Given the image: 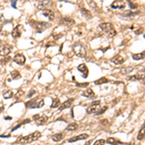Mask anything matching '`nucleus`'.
<instances>
[{
    "label": "nucleus",
    "mask_w": 145,
    "mask_h": 145,
    "mask_svg": "<svg viewBox=\"0 0 145 145\" xmlns=\"http://www.w3.org/2000/svg\"><path fill=\"white\" fill-rule=\"evenodd\" d=\"M42 133L41 132H34L32 133L26 135V136H22L20 138H18V140L16 141L18 144H28V143H31V142H34L36 140H38L40 137H41Z\"/></svg>",
    "instance_id": "nucleus-1"
},
{
    "label": "nucleus",
    "mask_w": 145,
    "mask_h": 145,
    "mask_svg": "<svg viewBox=\"0 0 145 145\" xmlns=\"http://www.w3.org/2000/svg\"><path fill=\"white\" fill-rule=\"evenodd\" d=\"M30 25L36 30L37 33H42L44 32L46 29H48L50 27V23L48 22H45V21H38V20H30L29 21Z\"/></svg>",
    "instance_id": "nucleus-2"
},
{
    "label": "nucleus",
    "mask_w": 145,
    "mask_h": 145,
    "mask_svg": "<svg viewBox=\"0 0 145 145\" xmlns=\"http://www.w3.org/2000/svg\"><path fill=\"white\" fill-rule=\"evenodd\" d=\"M100 28L103 30V32L105 33L106 36H108L109 38H112L114 37L117 32L113 26V24H111L110 22H104V23H101L100 24Z\"/></svg>",
    "instance_id": "nucleus-3"
},
{
    "label": "nucleus",
    "mask_w": 145,
    "mask_h": 145,
    "mask_svg": "<svg viewBox=\"0 0 145 145\" xmlns=\"http://www.w3.org/2000/svg\"><path fill=\"white\" fill-rule=\"evenodd\" d=\"M44 105H45L44 99H39V98L31 100L25 104L26 107H28V108H40V107L44 106Z\"/></svg>",
    "instance_id": "nucleus-4"
},
{
    "label": "nucleus",
    "mask_w": 145,
    "mask_h": 145,
    "mask_svg": "<svg viewBox=\"0 0 145 145\" xmlns=\"http://www.w3.org/2000/svg\"><path fill=\"white\" fill-rule=\"evenodd\" d=\"M74 52L76 53V55H78L79 57H85L86 56V49L85 47L81 44V43H76L73 47Z\"/></svg>",
    "instance_id": "nucleus-5"
},
{
    "label": "nucleus",
    "mask_w": 145,
    "mask_h": 145,
    "mask_svg": "<svg viewBox=\"0 0 145 145\" xmlns=\"http://www.w3.org/2000/svg\"><path fill=\"white\" fill-rule=\"evenodd\" d=\"M100 109H101V102L100 101H96V102H93V104L90 106L87 107L86 112L88 114H93V113L97 114L100 111Z\"/></svg>",
    "instance_id": "nucleus-6"
},
{
    "label": "nucleus",
    "mask_w": 145,
    "mask_h": 145,
    "mask_svg": "<svg viewBox=\"0 0 145 145\" xmlns=\"http://www.w3.org/2000/svg\"><path fill=\"white\" fill-rule=\"evenodd\" d=\"M125 7H126V2L125 1L118 0V1H113L111 3V8H113V9L123 10V9H125Z\"/></svg>",
    "instance_id": "nucleus-7"
},
{
    "label": "nucleus",
    "mask_w": 145,
    "mask_h": 145,
    "mask_svg": "<svg viewBox=\"0 0 145 145\" xmlns=\"http://www.w3.org/2000/svg\"><path fill=\"white\" fill-rule=\"evenodd\" d=\"M11 51H12V48L10 46H2V47H0V55L3 56V57L9 56Z\"/></svg>",
    "instance_id": "nucleus-8"
},
{
    "label": "nucleus",
    "mask_w": 145,
    "mask_h": 145,
    "mask_svg": "<svg viewBox=\"0 0 145 145\" xmlns=\"http://www.w3.org/2000/svg\"><path fill=\"white\" fill-rule=\"evenodd\" d=\"M127 79L128 80L141 81V82L145 83V75L144 74H137V75H134V76H132V77H128Z\"/></svg>",
    "instance_id": "nucleus-9"
},
{
    "label": "nucleus",
    "mask_w": 145,
    "mask_h": 145,
    "mask_svg": "<svg viewBox=\"0 0 145 145\" xmlns=\"http://www.w3.org/2000/svg\"><path fill=\"white\" fill-rule=\"evenodd\" d=\"M60 22L62 23V24H64L66 26H73L76 22H75V20L73 19V18H71V17H68V16H64V17H62L61 19H60Z\"/></svg>",
    "instance_id": "nucleus-10"
},
{
    "label": "nucleus",
    "mask_w": 145,
    "mask_h": 145,
    "mask_svg": "<svg viewBox=\"0 0 145 145\" xmlns=\"http://www.w3.org/2000/svg\"><path fill=\"white\" fill-rule=\"evenodd\" d=\"M110 61L112 62L114 65H121L124 63V61H125V59H124V57L123 56H121V55H119V54H117V55H115L114 57H112L111 59H110Z\"/></svg>",
    "instance_id": "nucleus-11"
},
{
    "label": "nucleus",
    "mask_w": 145,
    "mask_h": 145,
    "mask_svg": "<svg viewBox=\"0 0 145 145\" xmlns=\"http://www.w3.org/2000/svg\"><path fill=\"white\" fill-rule=\"evenodd\" d=\"M25 56L23 55V54H20V53H18V54H16V56L14 57V61L17 63L18 65H23L25 63Z\"/></svg>",
    "instance_id": "nucleus-12"
},
{
    "label": "nucleus",
    "mask_w": 145,
    "mask_h": 145,
    "mask_svg": "<svg viewBox=\"0 0 145 145\" xmlns=\"http://www.w3.org/2000/svg\"><path fill=\"white\" fill-rule=\"evenodd\" d=\"M88 134L87 133H81L79 135H77V136H74L72 138H70L68 140V142H75V141H78V140H82V139H86L88 138Z\"/></svg>",
    "instance_id": "nucleus-13"
},
{
    "label": "nucleus",
    "mask_w": 145,
    "mask_h": 145,
    "mask_svg": "<svg viewBox=\"0 0 145 145\" xmlns=\"http://www.w3.org/2000/svg\"><path fill=\"white\" fill-rule=\"evenodd\" d=\"M73 102H74V99L72 98V99H70V100H67V101H65L64 103L59 106V110L60 111H62V110H64L66 108H69L71 105H72V104H73Z\"/></svg>",
    "instance_id": "nucleus-14"
},
{
    "label": "nucleus",
    "mask_w": 145,
    "mask_h": 145,
    "mask_svg": "<svg viewBox=\"0 0 145 145\" xmlns=\"http://www.w3.org/2000/svg\"><path fill=\"white\" fill-rule=\"evenodd\" d=\"M78 70L80 72L81 74H82V76H83V78H87V76H88V68H87V66L85 64H80L79 67H78Z\"/></svg>",
    "instance_id": "nucleus-15"
},
{
    "label": "nucleus",
    "mask_w": 145,
    "mask_h": 145,
    "mask_svg": "<svg viewBox=\"0 0 145 145\" xmlns=\"http://www.w3.org/2000/svg\"><path fill=\"white\" fill-rule=\"evenodd\" d=\"M43 15L45 16H47L49 20H53L54 17H55V15H54V12L52 10H49V9H47V10H44L43 11Z\"/></svg>",
    "instance_id": "nucleus-16"
},
{
    "label": "nucleus",
    "mask_w": 145,
    "mask_h": 145,
    "mask_svg": "<svg viewBox=\"0 0 145 145\" xmlns=\"http://www.w3.org/2000/svg\"><path fill=\"white\" fill-rule=\"evenodd\" d=\"M48 116H40V117L36 120V124H37L38 126H43V125H45V124L48 122Z\"/></svg>",
    "instance_id": "nucleus-17"
},
{
    "label": "nucleus",
    "mask_w": 145,
    "mask_h": 145,
    "mask_svg": "<svg viewBox=\"0 0 145 145\" xmlns=\"http://www.w3.org/2000/svg\"><path fill=\"white\" fill-rule=\"evenodd\" d=\"M105 142H106L107 144H110V145H120V144H122V142H121L119 139L114 138V137H108V138L105 140Z\"/></svg>",
    "instance_id": "nucleus-18"
},
{
    "label": "nucleus",
    "mask_w": 145,
    "mask_h": 145,
    "mask_svg": "<svg viewBox=\"0 0 145 145\" xmlns=\"http://www.w3.org/2000/svg\"><path fill=\"white\" fill-rule=\"evenodd\" d=\"M64 137V133L62 132H59V133H55L51 136V139L54 141V142H59L62 140V138Z\"/></svg>",
    "instance_id": "nucleus-19"
},
{
    "label": "nucleus",
    "mask_w": 145,
    "mask_h": 145,
    "mask_svg": "<svg viewBox=\"0 0 145 145\" xmlns=\"http://www.w3.org/2000/svg\"><path fill=\"white\" fill-rule=\"evenodd\" d=\"M80 12L81 14H82V16H84V17H86L87 19L92 18V14H91V12L89 10H87L85 8H80Z\"/></svg>",
    "instance_id": "nucleus-20"
},
{
    "label": "nucleus",
    "mask_w": 145,
    "mask_h": 145,
    "mask_svg": "<svg viewBox=\"0 0 145 145\" xmlns=\"http://www.w3.org/2000/svg\"><path fill=\"white\" fill-rule=\"evenodd\" d=\"M19 28H20V25H17L16 28L13 29V31H12V36H13L14 38H19V37L21 36V32H20Z\"/></svg>",
    "instance_id": "nucleus-21"
},
{
    "label": "nucleus",
    "mask_w": 145,
    "mask_h": 145,
    "mask_svg": "<svg viewBox=\"0 0 145 145\" xmlns=\"http://www.w3.org/2000/svg\"><path fill=\"white\" fill-rule=\"evenodd\" d=\"M140 14L139 11H135V12H132V11H128V12H125L124 13V16H129V17H135L136 16H138Z\"/></svg>",
    "instance_id": "nucleus-22"
},
{
    "label": "nucleus",
    "mask_w": 145,
    "mask_h": 145,
    "mask_svg": "<svg viewBox=\"0 0 145 145\" xmlns=\"http://www.w3.org/2000/svg\"><path fill=\"white\" fill-rule=\"evenodd\" d=\"M145 58V50L140 52V53H136V54H133L132 55V59L133 60H142Z\"/></svg>",
    "instance_id": "nucleus-23"
},
{
    "label": "nucleus",
    "mask_w": 145,
    "mask_h": 145,
    "mask_svg": "<svg viewBox=\"0 0 145 145\" xmlns=\"http://www.w3.org/2000/svg\"><path fill=\"white\" fill-rule=\"evenodd\" d=\"M11 78H12L13 79H19L21 78L20 73H19L17 70H14V71H12V72H11Z\"/></svg>",
    "instance_id": "nucleus-24"
},
{
    "label": "nucleus",
    "mask_w": 145,
    "mask_h": 145,
    "mask_svg": "<svg viewBox=\"0 0 145 145\" xmlns=\"http://www.w3.org/2000/svg\"><path fill=\"white\" fill-rule=\"evenodd\" d=\"M145 136V126H142L141 129L138 132V135H137V139L138 140H142Z\"/></svg>",
    "instance_id": "nucleus-25"
},
{
    "label": "nucleus",
    "mask_w": 145,
    "mask_h": 145,
    "mask_svg": "<svg viewBox=\"0 0 145 145\" xmlns=\"http://www.w3.org/2000/svg\"><path fill=\"white\" fill-rule=\"evenodd\" d=\"M82 96L84 97H87V98H90V97H93L94 96V91L90 88H88L87 90H85L83 93H82Z\"/></svg>",
    "instance_id": "nucleus-26"
},
{
    "label": "nucleus",
    "mask_w": 145,
    "mask_h": 145,
    "mask_svg": "<svg viewBox=\"0 0 145 145\" xmlns=\"http://www.w3.org/2000/svg\"><path fill=\"white\" fill-rule=\"evenodd\" d=\"M3 97H4L5 99H11V98L14 97V93H13L12 90H6V91H4V93H3Z\"/></svg>",
    "instance_id": "nucleus-27"
},
{
    "label": "nucleus",
    "mask_w": 145,
    "mask_h": 145,
    "mask_svg": "<svg viewBox=\"0 0 145 145\" xmlns=\"http://www.w3.org/2000/svg\"><path fill=\"white\" fill-rule=\"evenodd\" d=\"M59 105H60V100L58 98H56V99L52 100V104L50 105V107L51 108H55V107H58Z\"/></svg>",
    "instance_id": "nucleus-28"
},
{
    "label": "nucleus",
    "mask_w": 145,
    "mask_h": 145,
    "mask_svg": "<svg viewBox=\"0 0 145 145\" xmlns=\"http://www.w3.org/2000/svg\"><path fill=\"white\" fill-rule=\"evenodd\" d=\"M132 70H133L132 67H125V68H123V69L121 70V74H123V75H128V74L132 72Z\"/></svg>",
    "instance_id": "nucleus-29"
},
{
    "label": "nucleus",
    "mask_w": 145,
    "mask_h": 145,
    "mask_svg": "<svg viewBox=\"0 0 145 145\" xmlns=\"http://www.w3.org/2000/svg\"><path fill=\"white\" fill-rule=\"evenodd\" d=\"M107 82H109V80L107 79H105V78H101V79H97L95 81V84L96 85H100V84H104V83H107Z\"/></svg>",
    "instance_id": "nucleus-30"
},
{
    "label": "nucleus",
    "mask_w": 145,
    "mask_h": 145,
    "mask_svg": "<svg viewBox=\"0 0 145 145\" xmlns=\"http://www.w3.org/2000/svg\"><path fill=\"white\" fill-rule=\"evenodd\" d=\"M79 128V125L77 123H73V124H70L67 128H66V131H76V130Z\"/></svg>",
    "instance_id": "nucleus-31"
},
{
    "label": "nucleus",
    "mask_w": 145,
    "mask_h": 145,
    "mask_svg": "<svg viewBox=\"0 0 145 145\" xmlns=\"http://www.w3.org/2000/svg\"><path fill=\"white\" fill-rule=\"evenodd\" d=\"M10 60H11V57H10V56H6V57H4V59L1 60V64L5 65L6 63H8Z\"/></svg>",
    "instance_id": "nucleus-32"
},
{
    "label": "nucleus",
    "mask_w": 145,
    "mask_h": 145,
    "mask_svg": "<svg viewBox=\"0 0 145 145\" xmlns=\"http://www.w3.org/2000/svg\"><path fill=\"white\" fill-rule=\"evenodd\" d=\"M105 143V139H98V140L95 141V143L93 145H104Z\"/></svg>",
    "instance_id": "nucleus-33"
},
{
    "label": "nucleus",
    "mask_w": 145,
    "mask_h": 145,
    "mask_svg": "<svg viewBox=\"0 0 145 145\" xmlns=\"http://www.w3.org/2000/svg\"><path fill=\"white\" fill-rule=\"evenodd\" d=\"M23 95V91L21 90V89H19L17 92H16V99H19L20 97Z\"/></svg>",
    "instance_id": "nucleus-34"
},
{
    "label": "nucleus",
    "mask_w": 145,
    "mask_h": 145,
    "mask_svg": "<svg viewBox=\"0 0 145 145\" xmlns=\"http://www.w3.org/2000/svg\"><path fill=\"white\" fill-rule=\"evenodd\" d=\"M88 85H89L88 82H85V83H79V82H78V83H77V86H78V87H81V88L86 87V86H88Z\"/></svg>",
    "instance_id": "nucleus-35"
},
{
    "label": "nucleus",
    "mask_w": 145,
    "mask_h": 145,
    "mask_svg": "<svg viewBox=\"0 0 145 145\" xmlns=\"http://www.w3.org/2000/svg\"><path fill=\"white\" fill-rule=\"evenodd\" d=\"M87 3H88V4H89V5H90V6L92 7V8H93V7H94V8H96V10L98 11V7H97V5H96V3H95V2H92V1H88Z\"/></svg>",
    "instance_id": "nucleus-36"
},
{
    "label": "nucleus",
    "mask_w": 145,
    "mask_h": 145,
    "mask_svg": "<svg viewBox=\"0 0 145 145\" xmlns=\"http://www.w3.org/2000/svg\"><path fill=\"white\" fill-rule=\"evenodd\" d=\"M106 109H107V106H104V107L102 108V110H100V111L97 113V114H103V113L105 112V111Z\"/></svg>",
    "instance_id": "nucleus-37"
},
{
    "label": "nucleus",
    "mask_w": 145,
    "mask_h": 145,
    "mask_svg": "<svg viewBox=\"0 0 145 145\" xmlns=\"http://www.w3.org/2000/svg\"><path fill=\"white\" fill-rule=\"evenodd\" d=\"M129 5H130V7H131L132 9H135V8L137 7L135 4H133V3H132V2H131V1H129Z\"/></svg>",
    "instance_id": "nucleus-38"
},
{
    "label": "nucleus",
    "mask_w": 145,
    "mask_h": 145,
    "mask_svg": "<svg viewBox=\"0 0 145 145\" xmlns=\"http://www.w3.org/2000/svg\"><path fill=\"white\" fill-rule=\"evenodd\" d=\"M35 93H36V91H35V90H34V89H33V90H31V91H30V92H29V94H28V98H30V97L31 96H33V95H34V94H35Z\"/></svg>",
    "instance_id": "nucleus-39"
},
{
    "label": "nucleus",
    "mask_w": 145,
    "mask_h": 145,
    "mask_svg": "<svg viewBox=\"0 0 145 145\" xmlns=\"http://www.w3.org/2000/svg\"><path fill=\"white\" fill-rule=\"evenodd\" d=\"M39 117H40V115H39V114H36V115H34V116H33V119L36 121V120H37Z\"/></svg>",
    "instance_id": "nucleus-40"
},
{
    "label": "nucleus",
    "mask_w": 145,
    "mask_h": 145,
    "mask_svg": "<svg viewBox=\"0 0 145 145\" xmlns=\"http://www.w3.org/2000/svg\"><path fill=\"white\" fill-rule=\"evenodd\" d=\"M141 31H142V28H141L140 30H136V31H135V34H137V35H138V34H140V33H141Z\"/></svg>",
    "instance_id": "nucleus-41"
},
{
    "label": "nucleus",
    "mask_w": 145,
    "mask_h": 145,
    "mask_svg": "<svg viewBox=\"0 0 145 145\" xmlns=\"http://www.w3.org/2000/svg\"><path fill=\"white\" fill-rule=\"evenodd\" d=\"M11 119H12L11 116H6V117H5V120H11Z\"/></svg>",
    "instance_id": "nucleus-42"
},
{
    "label": "nucleus",
    "mask_w": 145,
    "mask_h": 145,
    "mask_svg": "<svg viewBox=\"0 0 145 145\" xmlns=\"http://www.w3.org/2000/svg\"><path fill=\"white\" fill-rule=\"evenodd\" d=\"M12 5H13V7H14V8H16V2H15V1H13V2H12Z\"/></svg>",
    "instance_id": "nucleus-43"
},
{
    "label": "nucleus",
    "mask_w": 145,
    "mask_h": 145,
    "mask_svg": "<svg viewBox=\"0 0 145 145\" xmlns=\"http://www.w3.org/2000/svg\"><path fill=\"white\" fill-rule=\"evenodd\" d=\"M90 143H91V141H87V142H86V144H85V145H89Z\"/></svg>",
    "instance_id": "nucleus-44"
},
{
    "label": "nucleus",
    "mask_w": 145,
    "mask_h": 145,
    "mask_svg": "<svg viewBox=\"0 0 145 145\" xmlns=\"http://www.w3.org/2000/svg\"><path fill=\"white\" fill-rule=\"evenodd\" d=\"M2 110H3V106H1V107H0V113L2 112Z\"/></svg>",
    "instance_id": "nucleus-45"
},
{
    "label": "nucleus",
    "mask_w": 145,
    "mask_h": 145,
    "mask_svg": "<svg viewBox=\"0 0 145 145\" xmlns=\"http://www.w3.org/2000/svg\"><path fill=\"white\" fill-rule=\"evenodd\" d=\"M2 31V24H0V33Z\"/></svg>",
    "instance_id": "nucleus-46"
},
{
    "label": "nucleus",
    "mask_w": 145,
    "mask_h": 145,
    "mask_svg": "<svg viewBox=\"0 0 145 145\" xmlns=\"http://www.w3.org/2000/svg\"><path fill=\"white\" fill-rule=\"evenodd\" d=\"M142 126H145V122H144V124H143V125H142Z\"/></svg>",
    "instance_id": "nucleus-47"
}]
</instances>
